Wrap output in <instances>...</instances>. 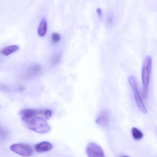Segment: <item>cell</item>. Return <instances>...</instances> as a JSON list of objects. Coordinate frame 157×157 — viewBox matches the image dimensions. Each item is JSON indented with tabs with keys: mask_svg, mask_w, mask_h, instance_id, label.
<instances>
[{
	"mask_svg": "<svg viewBox=\"0 0 157 157\" xmlns=\"http://www.w3.org/2000/svg\"><path fill=\"white\" fill-rule=\"evenodd\" d=\"M38 115L33 116L23 121L25 123L26 126L30 129L36 133L46 134L51 131V127L46 120Z\"/></svg>",
	"mask_w": 157,
	"mask_h": 157,
	"instance_id": "obj_1",
	"label": "cell"
},
{
	"mask_svg": "<svg viewBox=\"0 0 157 157\" xmlns=\"http://www.w3.org/2000/svg\"><path fill=\"white\" fill-rule=\"evenodd\" d=\"M151 67L152 59L151 57L147 56L144 60L141 71V79L143 86V93L145 96H146L147 93L151 75Z\"/></svg>",
	"mask_w": 157,
	"mask_h": 157,
	"instance_id": "obj_2",
	"label": "cell"
},
{
	"mask_svg": "<svg viewBox=\"0 0 157 157\" xmlns=\"http://www.w3.org/2000/svg\"><path fill=\"white\" fill-rule=\"evenodd\" d=\"M128 81L130 86L133 90L134 97H135L136 103L138 107L142 113L147 114V107L145 106L143 100L140 94L136 79L133 76H130L128 78Z\"/></svg>",
	"mask_w": 157,
	"mask_h": 157,
	"instance_id": "obj_3",
	"label": "cell"
},
{
	"mask_svg": "<svg viewBox=\"0 0 157 157\" xmlns=\"http://www.w3.org/2000/svg\"><path fill=\"white\" fill-rule=\"evenodd\" d=\"M10 149L13 152L24 157H29L33 153V150L31 146L24 143L13 144L10 146Z\"/></svg>",
	"mask_w": 157,
	"mask_h": 157,
	"instance_id": "obj_4",
	"label": "cell"
},
{
	"mask_svg": "<svg viewBox=\"0 0 157 157\" xmlns=\"http://www.w3.org/2000/svg\"><path fill=\"white\" fill-rule=\"evenodd\" d=\"M86 152L89 157H104L105 156L102 148L94 142H90L87 145Z\"/></svg>",
	"mask_w": 157,
	"mask_h": 157,
	"instance_id": "obj_5",
	"label": "cell"
},
{
	"mask_svg": "<svg viewBox=\"0 0 157 157\" xmlns=\"http://www.w3.org/2000/svg\"><path fill=\"white\" fill-rule=\"evenodd\" d=\"M111 117V113L108 110H102L96 117L95 122L102 127H106L109 125Z\"/></svg>",
	"mask_w": 157,
	"mask_h": 157,
	"instance_id": "obj_6",
	"label": "cell"
},
{
	"mask_svg": "<svg viewBox=\"0 0 157 157\" xmlns=\"http://www.w3.org/2000/svg\"><path fill=\"white\" fill-rule=\"evenodd\" d=\"M42 67L38 64L33 65L28 68L25 74L26 78L31 79L38 76L42 71Z\"/></svg>",
	"mask_w": 157,
	"mask_h": 157,
	"instance_id": "obj_7",
	"label": "cell"
},
{
	"mask_svg": "<svg viewBox=\"0 0 157 157\" xmlns=\"http://www.w3.org/2000/svg\"><path fill=\"white\" fill-rule=\"evenodd\" d=\"M42 113H44L43 111L31 109H24L20 112V114L21 116L22 120L33 116L41 114Z\"/></svg>",
	"mask_w": 157,
	"mask_h": 157,
	"instance_id": "obj_8",
	"label": "cell"
},
{
	"mask_svg": "<svg viewBox=\"0 0 157 157\" xmlns=\"http://www.w3.org/2000/svg\"><path fill=\"white\" fill-rule=\"evenodd\" d=\"M53 148V145L48 141L40 142L35 147V149L38 152H44L51 150Z\"/></svg>",
	"mask_w": 157,
	"mask_h": 157,
	"instance_id": "obj_9",
	"label": "cell"
},
{
	"mask_svg": "<svg viewBox=\"0 0 157 157\" xmlns=\"http://www.w3.org/2000/svg\"><path fill=\"white\" fill-rule=\"evenodd\" d=\"M47 31V22L45 19H43L39 24L38 28V35L40 37L45 35Z\"/></svg>",
	"mask_w": 157,
	"mask_h": 157,
	"instance_id": "obj_10",
	"label": "cell"
},
{
	"mask_svg": "<svg viewBox=\"0 0 157 157\" xmlns=\"http://www.w3.org/2000/svg\"><path fill=\"white\" fill-rule=\"evenodd\" d=\"M20 49V47L17 45H12L7 47L1 51L2 54L5 56H9Z\"/></svg>",
	"mask_w": 157,
	"mask_h": 157,
	"instance_id": "obj_11",
	"label": "cell"
},
{
	"mask_svg": "<svg viewBox=\"0 0 157 157\" xmlns=\"http://www.w3.org/2000/svg\"><path fill=\"white\" fill-rule=\"evenodd\" d=\"M132 136L133 138L136 140H139L143 138V134L139 129L136 128L134 127L132 128L131 130Z\"/></svg>",
	"mask_w": 157,
	"mask_h": 157,
	"instance_id": "obj_12",
	"label": "cell"
},
{
	"mask_svg": "<svg viewBox=\"0 0 157 157\" xmlns=\"http://www.w3.org/2000/svg\"><path fill=\"white\" fill-rule=\"evenodd\" d=\"M61 56L60 54H58L56 56L54 57L51 62V65L53 67H56L60 62L61 59Z\"/></svg>",
	"mask_w": 157,
	"mask_h": 157,
	"instance_id": "obj_13",
	"label": "cell"
},
{
	"mask_svg": "<svg viewBox=\"0 0 157 157\" xmlns=\"http://www.w3.org/2000/svg\"><path fill=\"white\" fill-rule=\"evenodd\" d=\"M61 36L60 35L57 33H54L52 35V40L55 43H58L60 41Z\"/></svg>",
	"mask_w": 157,
	"mask_h": 157,
	"instance_id": "obj_14",
	"label": "cell"
},
{
	"mask_svg": "<svg viewBox=\"0 0 157 157\" xmlns=\"http://www.w3.org/2000/svg\"><path fill=\"white\" fill-rule=\"evenodd\" d=\"M7 137V133L6 131L0 126V140H4Z\"/></svg>",
	"mask_w": 157,
	"mask_h": 157,
	"instance_id": "obj_15",
	"label": "cell"
},
{
	"mask_svg": "<svg viewBox=\"0 0 157 157\" xmlns=\"http://www.w3.org/2000/svg\"><path fill=\"white\" fill-rule=\"evenodd\" d=\"M44 113L45 117L47 119H49L51 117L53 114L52 111L50 110H45Z\"/></svg>",
	"mask_w": 157,
	"mask_h": 157,
	"instance_id": "obj_16",
	"label": "cell"
},
{
	"mask_svg": "<svg viewBox=\"0 0 157 157\" xmlns=\"http://www.w3.org/2000/svg\"><path fill=\"white\" fill-rule=\"evenodd\" d=\"M113 21V15L112 14H109L108 15L107 19V23L110 24L112 23Z\"/></svg>",
	"mask_w": 157,
	"mask_h": 157,
	"instance_id": "obj_17",
	"label": "cell"
},
{
	"mask_svg": "<svg viewBox=\"0 0 157 157\" xmlns=\"http://www.w3.org/2000/svg\"><path fill=\"white\" fill-rule=\"evenodd\" d=\"M97 13L98 14V15H99V16H101L102 15V10L101 9H97Z\"/></svg>",
	"mask_w": 157,
	"mask_h": 157,
	"instance_id": "obj_18",
	"label": "cell"
}]
</instances>
